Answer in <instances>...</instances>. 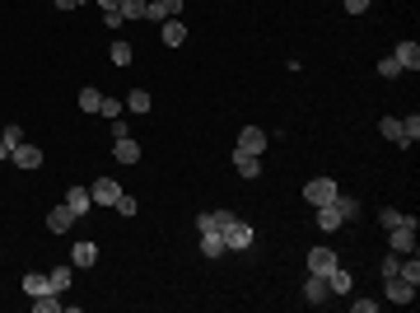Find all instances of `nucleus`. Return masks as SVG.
<instances>
[{"label": "nucleus", "instance_id": "f257e3e1", "mask_svg": "<svg viewBox=\"0 0 420 313\" xmlns=\"http://www.w3.org/2000/svg\"><path fill=\"white\" fill-rule=\"evenodd\" d=\"M336 178H313L309 188H304V201L309 206H327V201H336Z\"/></svg>", "mask_w": 420, "mask_h": 313}, {"label": "nucleus", "instance_id": "f03ea898", "mask_svg": "<svg viewBox=\"0 0 420 313\" xmlns=\"http://www.w3.org/2000/svg\"><path fill=\"white\" fill-rule=\"evenodd\" d=\"M388 243H392V252H402V257L406 252H416V220L406 215L397 229H388Z\"/></svg>", "mask_w": 420, "mask_h": 313}, {"label": "nucleus", "instance_id": "7ed1b4c3", "mask_svg": "<svg viewBox=\"0 0 420 313\" xmlns=\"http://www.w3.org/2000/svg\"><path fill=\"white\" fill-rule=\"evenodd\" d=\"M150 10H145V19L150 24H164V19H182V10H187V0H145Z\"/></svg>", "mask_w": 420, "mask_h": 313}, {"label": "nucleus", "instance_id": "20e7f679", "mask_svg": "<svg viewBox=\"0 0 420 313\" xmlns=\"http://www.w3.org/2000/svg\"><path fill=\"white\" fill-rule=\"evenodd\" d=\"M224 248H229V252H243V248H252V224L233 220L229 229H224Z\"/></svg>", "mask_w": 420, "mask_h": 313}, {"label": "nucleus", "instance_id": "39448f33", "mask_svg": "<svg viewBox=\"0 0 420 313\" xmlns=\"http://www.w3.org/2000/svg\"><path fill=\"white\" fill-rule=\"evenodd\" d=\"M238 150H243V155H257V159H262V150H266V131H262V126H243V131H238Z\"/></svg>", "mask_w": 420, "mask_h": 313}, {"label": "nucleus", "instance_id": "423d86ee", "mask_svg": "<svg viewBox=\"0 0 420 313\" xmlns=\"http://www.w3.org/2000/svg\"><path fill=\"white\" fill-rule=\"evenodd\" d=\"M89 197H93V206H117V197H122V183H112V178H98L89 188Z\"/></svg>", "mask_w": 420, "mask_h": 313}, {"label": "nucleus", "instance_id": "0eeeda50", "mask_svg": "<svg viewBox=\"0 0 420 313\" xmlns=\"http://www.w3.org/2000/svg\"><path fill=\"white\" fill-rule=\"evenodd\" d=\"M392 61L402 66V70H420V47H416V38H402V43H397V52H392Z\"/></svg>", "mask_w": 420, "mask_h": 313}, {"label": "nucleus", "instance_id": "6e6552de", "mask_svg": "<svg viewBox=\"0 0 420 313\" xmlns=\"http://www.w3.org/2000/svg\"><path fill=\"white\" fill-rule=\"evenodd\" d=\"M383 295H388L392 304H411V299H416V285L402 281V276H388V281H383Z\"/></svg>", "mask_w": 420, "mask_h": 313}, {"label": "nucleus", "instance_id": "1a4fd4ad", "mask_svg": "<svg viewBox=\"0 0 420 313\" xmlns=\"http://www.w3.org/2000/svg\"><path fill=\"white\" fill-rule=\"evenodd\" d=\"M233 220H238L233 211H201V215H196V229H219V234H224Z\"/></svg>", "mask_w": 420, "mask_h": 313}, {"label": "nucleus", "instance_id": "9d476101", "mask_svg": "<svg viewBox=\"0 0 420 313\" xmlns=\"http://www.w3.org/2000/svg\"><path fill=\"white\" fill-rule=\"evenodd\" d=\"M70 224H75V211H70V206H52V211H47V229H52V234H65V229H70Z\"/></svg>", "mask_w": 420, "mask_h": 313}, {"label": "nucleus", "instance_id": "9b49d317", "mask_svg": "<svg viewBox=\"0 0 420 313\" xmlns=\"http://www.w3.org/2000/svg\"><path fill=\"white\" fill-rule=\"evenodd\" d=\"M10 159H15L19 169H38V164H42V150H38V145H29V141H19L15 150H10Z\"/></svg>", "mask_w": 420, "mask_h": 313}, {"label": "nucleus", "instance_id": "f8f14e48", "mask_svg": "<svg viewBox=\"0 0 420 313\" xmlns=\"http://www.w3.org/2000/svg\"><path fill=\"white\" fill-rule=\"evenodd\" d=\"M224 234H219V229H201V257H210V262H215V257H224Z\"/></svg>", "mask_w": 420, "mask_h": 313}, {"label": "nucleus", "instance_id": "ddd939ff", "mask_svg": "<svg viewBox=\"0 0 420 313\" xmlns=\"http://www.w3.org/2000/svg\"><path fill=\"white\" fill-rule=\"evenodd\" d=\"M304 299H309V304H327V299H332V285H327V276H313V271H309Z\"/></svg>", "mask_w": 420, "mask_h": 313}, {"label": "nucleus", "instance_id": "4468645a", "mask_svg": "<svg viewBox=\"0 0 420 313\" xmlns=\"http://www.w3.org/2000/svg\"><path fill=\"white\" fill-rule=\"evenodd\" d=\"M159 38H164L169 47H182L187 43V24L182 19H164V24H159Z\"/></svg>", "mask_w": 420, "mask_h": 313}, {"label": "nucleus", "instance_id": "2eb2a0df", "mask_svg": "<svg viewBox=\"0 0 420 313\" xmlns=\"http://www.w3.org/2000/svg\"><path fill=\"white\" fill-rule=\"evenodd\" d=\"M332 266H336V252H332V248H313L309 252V271H313V276H327Z\"/></svg>", "mask_w": 420, "mask_h": 313}, {"label": "nucleus", "instance_id": "dca6fc26", "mask_svg": "<svg viewBox=\"0 0 420 313\" xmlns=\"http://www.w3.org/2000/svg\"><path fill=\"white\" fill-rule=\"evenodd\" d=\"M327 285H332V295H350V285H355V276H350V271H345V266L336 262L332 271H327Z\"/></svg>", "mask_w": 420, "mask_h": 313}, {"label": "nucleus", "instance_id": "f3484780", "mask_svg": "<svg viewBox=\"0 0 420 313\" xmlns=\"http://www.w3.org/2000/svg\"><path fill=\"white\" fill-rule=\"evenodd\" d=\"M341 224H345V220H341V211H336L332 201H327V206H318V229H327V234H336Z\"/></svg>", "mask_w": 420, "mask_h": 313}, {"label": "nucleus", "instance_id": "a211bd4d", "mask_svg": "<svg viewBox=\"0 0 420 313\" xmlns=\"http://www.w3.org/2000/svg\"><path fill=\"white\" fill-rule=\"evenodd\" d=\"M112 155H117V164H140V145L122 136V141H112Z\"/></svg>", "mask_w": 420, "mask_h": 313}, {"label": "nucleus", "instance_id": "6ab92c4d", "mask_svg": "<svg viewBox=\"0 0 420 313\" xmlns=\"http://www.w3.org/2000/svg\"><path fill=\"white\" fill-rule=\"evenodd\" d=\"M65 206L75 211V220L84 215V211H93V197H89V188H70V192H65Z\"/></svg>", "mask_w": 420, "mask_h": 313}, {"label": "nucleus", "instance_id": "aec40b11", "mask_svg": "<svg viewBox=\"0 0 420 313\" xmlns=\"http://www.w3.org/2000/svg\"><path fill=\"white\" fill-rule=\"evenodd\" d=\"M233 169H238V178H257V173H262V159H257V155H243V150H233Z\"/></svg>", "mask_w": 420, "mask_h": 313}, {"label": "nucleus", "instance_id": "412c9836", "mask_svg": "<svg viewBox=\"0 0 420 313\" xmlns=\"http://www.w3.org/2000/svg\"><path fill=\"white\" fill-rule=\"evenodd\" d=\"M145 10H150L145 0H122V5H117V15H122L126 24H145Z\"/></svg>", "mask_w": 420, "mask_h": 313}, {"label": "nucleus", "instance_id": "4be33fe9", "mask_svg": "<svg viewBox=\"0 0 420 313\" xmlns=\"http://www.w3.org/2000/svg\"><path fill=\"white\" fill-rule=\"evenodd\" d=\"M378 131H383V136H388L392 145H402V150H411V145H406V136H402V117H383V122H378Z\"/></svg>", "mask_w": 420, "mask_h": 313}, {"label": "nucleus", "instance_id": "5701e85b", "mask_svg": "<svg viewBox=\"0 0 420 313\" xmlns=\"http://www.w3.org/2000/svg\"><path fill=\"white\" fill-rule=\"evenodd\" d=\"M47 290H52V281H47V271H29V276H24V295H47Z\"/></svg>", "mask_w": 420, "mask_h": 313}, {"label": "nucleus", "instance_id": "b1692460", "mask_svg": "<svg viewBox=\"0 0 420 313\" xmlns=\"http://www.w3.org/2000/svg\"><path fill=\"white\" fill-rule=\"evenodd\" d=\"M70 262H75V266H93V262H98V248H93L89 238H79L75 252H70Z\"/></svg>", "mask_w": 420, "mask_h": 313}, {"label": "nucleus", "instance_id": "393cba45", "mask_svg": "<svg viewBox=\"0 0 420 313\" xmlns=\"http://www.w3.org/2000/svg\"><path fill=\"white\" fill-rule=\"evenodd\" d=\"M33 309H38V313H56V309H65V304H61L56 290H47V295H33Z\"/></svg>", "mask_w": 420, "mask_h": 313}, {"label": "nucleus", "instance_id": "a878e982", "mask_svg": "<svg viewBox=\"0 0 420 313\" xmlns=\"http://www.w3.org/2000/svg\"><path fill=\"white\" fill-rule=\"evenodd\" d=\"M131 56H136L131 43H126V38H112V66H131Z\"/></svg>", "mask_w": 420, "mask_h": 313}, {"label": "nucleus", "instance_id": "bb28decb", "mask_svg": "<svg viewBox=\"0 0 420 313\" xmlns=\"http://www.w3.org/2000/svg\"><path fill=\"white\" fill-rule=\"evenodd\" d=\"M126 112H150V89H131L126 94Z\"/></svg>", "mask_w": 420, "mask_h": 313}, {"label": "nucleus", "instance_id": "cd10ccee", "mask_svg": "<svg viewBox=\"0 0 420 313\" xmlns=\"http://www.w3.org/2000/svg\"><path fill=\"white\" fill-rule=\"evenodd\" d=\"M47 281H52L56 295H65V285H70V266H52V271H47Z\"/></svg>", "mask_w": 420, "mask_h": 313}, {"label": "nucleus", "instance_id": "c85d7f7f", "mask_svg": "<svg viewBox=\"0 0 420 313\" xmlns=\"http://www.w3.org/2000/svg\"><path fill=\"white\" fill-rule=\"evenodd\" d=\"M332 206L341 211V220H355L359 215V201H355V197H345V192H336V201H332Z\"/></svg>", "mask_w": 420, "mask_h": 313}, {"label": "nucleus", "instance_id": "c756f323", "mask_svg": "<svg viewBox=\"0 0 420 313\" xmlns=\"http://www.w3.org/2000/svg\"><path fill=\"white\" fill-rule=\"evenodd\" d=\"M98 103H103L98 89H79V112H98Z\"/></svg>", "mask_w": 420, "mask_h": 313}, {"label": "nucleus", "instance_id": "7c9ffc66", "mask_svg": "<svg viewBox=\"0 0 420 313\" xmlns=\"http://www.w3.org/2000/svg\"><path fill=\"white\" fill-rule=\"evenodd\" d=\"M98 112H103V117H122V112H126V103H122V98H112V94H103Z\"/></svg>", "mask_w": 420, "mask_h": 313}, {"label": "nucleus", "instance_id": "2f4dec72", "mask_svg": "<svg viewBox=\"0 0 420 313\" xmlns=\"http://www.w3.org/2000/svg\"><path fill=\"white\" fill-rule=\"evenodd\" d=\"M402 136H406V145L420 141V117H416V112H411V117H402Z\"/></svg>", "mask_w": 420, "mask_h": 313}, {"label": "nucleus", "instance_id": "473e14b6", "mask_svg": "<svg viewBox=\"0 0 420 313\" xmlns=\"http://www.w3.org/2000/svg\"><path fill=\"white\" fill-rule=\"evenodd\" d=\"M112 211H117V215H136V211H140V201H136V197H131V192H122Z\"/></svg>", "mask_w": 420, "mask_h": 313}, {"label": "nucleus", "instance_id": "72a5a7b5", "mask_svg": "<svg viewBox=\"0 0 420 313\" xmlns=\"http://www.w3.org/2000/svg\"><path fill=\"white\" fill-rule=\"evenodd\" d=\"M402 211H392V206H383V211H378V224H383V229H397V224H402Z\"/></svg>", "mask_w": 420, "mask_h": 313}, {"label": "nucleus", "instance_id": "f704fd0d", "mask_svg": "<svg viewBox=\"0 0 420 313\" xmlns=\"http://www.w3.org/2000/svg\"><path fill=\"white\" fill-rule=\"evenodd\" d=\"M397 262H402V252H388V257L378 262V276H383V281H388V276H397Z\"/></svg>", "mask_w": 420, "mask_h": 313}, {"label": "nucleus", "instance_id": "c9c22d12", "mask_svg": "<svg viewBox=\"0 0 420 313\" xmlns=\"http://www.w3.org/2000/svg\"><path fill=\"white\" fill-rule=\"evenodd\" d=\"M0 141H5V145H10V150H15V145L24 141V126H19V122H10V126H5V131H0Z\"/></svg>", "mask_w": 420, "mask_h": 313}, {"label": "nucleus", "instance_id": "e433bc0d", "mask_svg": "<svg viewBox=\"0 0 420 313\" xmlns=\"http://www.w3.org/2000/svg\"><path fill=\"white\" fill-rule=\"evenodd\" d=\"M378 75H383V79H397V75H402V66L392 61V56H383V61H378Z\"/></svg>", "mask_w": 420, "mask_h": 313}, {"label": "nucleus", "instance_id": "4c0bfd02", "mask_svg": "<svg viewBox=\"0 0 420 313\" xmlns=\"http://www.w3.org/2000/svg\"><path fill=\"white\" fill-rule=\"evenodd\" d=\"M345 5V15H364V10H369V0H341Z\"/></svg>", "mask_w": 420, "mask_h": 313}, {"label": "nucleus", "instance_id": "58836bf2", "mask_svg": "<svg viewBox=\"0 0 420 313\" xmlns=\"http://www.w3.org/2000/svg\"><path fill=\"white\" fill-rule=\"evenodd\" d=\"M122 136H131L126 131V117H112V141H122Z\"/></svg>", "mask_w": 420, "mask_h": 313}, {"label": "nucleus", "instance_id": "ea45409f", "mask_svg": "<svg viewBox=\"0 0 420 313\" xmlns=\"http://www.w3.org/2000/svg\"><path fill=\"white\" fill-rule=\"evenodd\" d=\"M52 5H56V10H79L84 0H52Z\"/></svg>", "mask_w": 420, "mask_h": 313}, {"label": "nucleus", "instance_id": "a19ab883", "mask_svg": "<svg viewBox=\"0 0 420 313\" xmlns=\"http://www.w3.org/2000/svg\"><path fill=\"white\" fill-rule=\"evenodd\" d=\"M98 5H103V15H112V10H117L122 0H98Z\"/></svg>", "mask_w": 420, "mask_h": 313}, {"label": "nucleus", "instance_id": "79ce46f5", "mask_svg": "<svg viewBox=\"0 0 420 313\" xmlns=\"http://www.w3.org/2000/svg\"><path fill=\"white\" fill-rule=\"evenodd\" d=\"M5 159H10V145H5V141H0V164H5Z\"/></svg>", "mask_w": 420, "mask_h": 313}]
</instances>
